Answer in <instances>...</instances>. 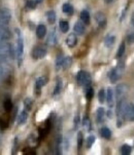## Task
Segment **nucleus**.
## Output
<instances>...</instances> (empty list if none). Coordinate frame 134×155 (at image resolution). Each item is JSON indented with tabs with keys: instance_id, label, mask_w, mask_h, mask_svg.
Returning <instances> with one entry per match:
<instances>
[{
	"instance_id": "obj_1",
	"label": "nucleus",
	"mask_w": 134,
	"mask_h": 155,
	"mask_svg": "<svg viewBox=\"0 0 134 155\" xmlns=\"http://www.w3.org/2000/svg\"><path fill=\"white\" fill-rule=\"evenodd\" d=\"M16 33H17V45H16V51H17V59L18 64L21 66L22 60H23V54H24V39H23L22 33L19 29H16Z\"/></svg>"
},
{
	"instance_id": "obj_2",
	"label": "nucleus",
	"mask_w": 134,
	"mask_h": 155,
	"mask_svg": "<svg viewBox=\"0 0 134 155\" xmlns=\"http://www.w3.org/2000/svg\"><path fill=\"white\" fill-rule=\"evenodd\" d=\"M76 81H78V85L88 87V86H90L92 79H91V76L88 72L79 71L78 74H76Z\"/></svg>"
},
{
	"instance_id": "obj_3",
	"label": "nucleus",
	"mask_w": 134,
	"mask_h": 155,
	"mask_svg": "<svg viewBox=\"0 0 134 155\" xmlns=\"http://www.w3.org/2000/svg\"><path fill=\"white\" fill-rule=\"evenodd\" d=\"M124 72V63L119 64L117 67H115L113 69H112V71L110 73V79L113 83L117 82L120 78H121L122 74Z\"/></svg>"
},
{
	"instance_id": "obj_4",
	"label": "nucleus",
	"mask_w": 134,
	"mask_h": 155,
	"mask_svg": "<svg viewBox=\"0 0 134 155\" xmlns=\"http://www.w3.org/2000/svg\"><path fill=\"white\" fill-rule=\"evenodd\" d=\"M11 20V12L8 8H1L0 10V25L7 26Z\"/></svg>"
},
{
	"instance_id": "obj_5",
	"label": "nucleus",
	"mask_w": 134,
	"mask_h": 155,
	"mask_svg": "<svg viewBox=\"0 0 134 155\" xmlns=\"http://www.w3.org/2000/svg\"><path fill=\"white\" fill-rule=\"evenodd\" d=\"M47 49L44 47L40 46H35L32 51V58L34 60H40V59H44L45 56H47Z\"/></svg>"
},
{
	"instance_id": "obj_6",
	"label": "nucleus",
	"mask_w": 134,
	"mask_h": 155,
	"mask_svg": "<svg viewBox=\"0 0 134 155\" xmlns=\"http://www.w3.org/2000/svg\"><path fill=\"white\" fill-rule=\"evenodd\" d=\"M47 83V77H45V76L38 77V78L36 79V81H35V88H34V90H35V95H39L40 92H41V88L44 87V86Z\"/></svg>"
},
{
	"instance_id": "obj_7",
	"label": "nucleus",
	"mask_w": 134,
	"mask_h": 155,
	"mask_svg": "<svg viewBox=\"0 0 134 155\" xmlns=\"http://www.w3.org/2000/svg\"><path fill=\"white\" fill-rule=\"evenodd\" d=\"M127 90H128V87H127L126 84H119L117 86V92H115V98L117 100H121L124 99L125 95L127 93Z\"/></svg>"
},
{
	"instance_id": "obj_8",
	"label": "nucleus",
	"mask_w": 134,
	"mask_h": 155,
	"mask_svg": "<svg viewBox=\"0 0 134 155\" xmlns=\"http://www.w3.org/2000/svg\"><path fill=\"white\" fill-rule=\"evenodd\" d=\"M95 20H96L97 24H98V26L100 27V28H105L106 27V17L104 13L100 12V11H98V12L95 13Z\"/></svg>"
},
{
	"instance_id": "obj_9",
	"label": "nucleus",
	"mask_w": 134,
	"mask_h": 155,
	"mask_svg": "<svg viewBox=\"0 0 134 155\" xmlns=\"http://www.w3.org/2000/svg\"><path fill=\"white\" fill-rule=\"evenodd\" d=\"M125 118H127L130 121H134V105L127 104L126 112H125Z\"/></svg>"
},
{
	"instance_id": "obj_10",
	"label": "nucleus",
	"mask_w": 134,
	"mask_h": 155,
	"mask_svg": "<svg viewBox=\"0 0 134 155\" xmlns=\"http://www.w3.org/2000/svg\"><path fill=\"white\" fill-rule=\"evenodd\" d=\"M106 101H107L108 107L112 108L115 103V92L113 90L112 87L107 88V92H106Z\"/></svg>"
},
{
	"instance_id": "obj_11",
	"label": "nucleus",
	"mask_w": 134,
	"mask_h": 155,
	"mask_svg": "<svg viewBox=\"0 0 134 155\" xmlns=\"http://www.w3.org/2000/svg\"><path fill=\"white\" fill-rule=\"evenodd\" d=\"M58 42V37H57V33H56V29H53L49 34V37H47V44L51 45V46H54V45L57 44Z\"/></svg>"
},
{
	"instance_id": "obj_12",
	"label": "nucleus",
	"mask_w": 134,
	"mask_h": 155,
	"mask_svg": "<svg viewBox=\"0 0 134 155\" xmlns=\"http://www.w3.org/2000/svg\"><path fill=\"white\" fill-rule=\"evenodd\" d=\"M76 43H78V38H76V34H69V35L67 36L66 38V44L68 47H70V48H72V47H74L76 45Z\"/></svg>"
},
{
	"instance_id": "obj_13",
	"label": "nucleus",
	"mask_w": 134,
	"mask_h": 155,
	"mask_svg": "<svg viewBox=\"0 0 134 155\" xmlns=\"http://www.w3.org/2000/svg\"><path fill=\"white\" fill-rule=\"evenodd\" d=\"M74 31L76 33H78V35H84L86 31V26L85 23H83L81 21H78L74 25Z\"/></svg>"
},
{
	"instance_id": "obj_14",
	"label": "nucleus",
	"mask_w": 134,
	"mask_h": 155,
	"mask_svg": "<svg viewBox=\"0 0 134 155\" xmlns=\"http://www.w3.org/2000/svg\"><path fill=\"white\" fill-rule=\"evenodd\" d=\"M115 42V36L113 35V34H108V35H106L105 38H104V44H105V46L108 47V48L113 47Z\"/></svg>"
},
{
	"instance_id": "obj_15",
	"label": "nucleus",
	"mask_w": 134,
	"mask_h": 155,
	"mask_svg": "<svg viewBox=\"0 0 134 155\" xmlns=\"http://www.w3.org/2000/svg\"><path fill=\"white\" fill-rule=\"evenodd\" d=\"M47 35V28H45L44 25H38L37 28H36V36H37L39 39L44 38V36Z\"/></svg>"
},
{
	"instance_id": "obj_16",
	"label": "nucleus",
	"mask_w": 134,
	"mask_h": 155,
	"mask_svg": "<svg viewBox=\"0 0 134 155\" xmlns=\"http://www.w3.org/2000/svg\"><path fill=\"white\" fill-rule=\"evenodd\" d=\"M27 119H28V112H27V110H24L18 115L17 122L19 125H22L27 121Z\"/></svg>"
},
{
	"instance_id": "obj_17",
	"label": "nucleus",
	"mask_w": 134,
	"mask_h": 155,
	"mask_svg": "<svg viewBox=\"0 0 134 155\" xmlns=\"http://www.w3.org/2000/svg\"><path fill=\"white\" fill-rule=\"evenodd\" d=\"M104 116H105V110H104V108H100L97 109L96 111V120L98 123H101L102 121L104 120Z\"/></svg>"
},
{
	"instance_id": "obj_18",
	"label": "nucleus",
	"mask_w": 134,
	"mask_h": 155,
	"mask_svg": "<svg viewBox=\"0 0 134 155\" xmlns=\"http://www.w3.org/2000/svg\"><path fill=\"white\" fill-rule=\"evenodd\" d=\"M81 21L85 23V25L90 24V13L88 10H83L81 12Z\"/></svg>"
},
{
	"instance_id": "obj_19",
	"label": "nucleus",
	"mask_w": 134,
	"mask_h": 155,
	"mask_svg": "<svg viewBox=\"0 0 134 155\" xmlns=\"http://www.w3.org/2000/svg\"><path fill=\"white\" fill-rule=\"evenodd\" d=\"M100 133H101L102 138H104L105 140H110V139L112 138V131H110V129H108V127L106 126L102 127Z\"/></svg>"
},
{
	"instance_id": "obj_20",
	"label": "nucleus",
	"mask_w": 134,
	"mask_h": 155,
	"mask_svg": "<svg viewBox=\"0 0 134 155\" xmlns=\"http://www.w3.org/2000/svg\"><path fill=\"white\" fill-rule=\"evenodd\" d=\"M62 11L64 13H66L68 15H71L73 13V7H72L71 4L69 3H64L62 5Z\"/></svg>"
},
{
	"instance_id": "obj_21",
	"label": "nucleus",
	"mask_w": 134,
	"mask_h": 155,
	"mask_svg": "<svg viewBox=\"0 0 134 155\" xmlns=\"http://www.w3.org/2000/svg\"><path fill=\"white\" fill-rule=\"evenodd\" d=\"M47 19L50 24L53 25L56 22V12L54 10H49L47 12Z\"/></svg>"
},
{
	"instance_id": "obj_22",
	"label": "nucleus",
	"mask_w": 134,
	"mask_h": 155,
	"mask_svg": "<svg viewBox=\"0 0 134 155\" xmlns=\"http://www.w3.org/2000/svg\"><path fill=\"white\" fill-rule=\"evenodd\" d=\"M3 108L5 110V112H10L13 110V103H11L10 99H5L3 102Z\"/></svg>"
},
{
	"instance_id": "obj_23",
	"label": "nucleus",
	"mask_w": 134,
	"mask_h": 155,
	"mask_svg": "<svg viewBox=\"0 0 134 155\" xmlns=\"http://www.w3.org/2000/svg\"><path fill=\"white\" fill-rule=\"evenodd\" d=\"M62 80L61 79H58L57 80V83H56V86L55 88H54V93H53V95H58L59 93H61V90H62Z\"/></svg>"
},
{
	"instance_id": "obj_24",
	"label": "nucleus",
	"mask_w": 134,
	"mask_h": 155,
	"mask_svg": "<svg viewBox=\"0 0 134 155\" xmlns=\"http://www.w3.org/2000/svg\"><path fill=\"white\" fill-rule=\"evenodd\" d=\"M59 27H60V30L63 32V33H67L68 30H69V24L66 21H60L59 23Z\"/></svg>"
},
{
	"instance_id": "obj_25",
	"label": "nucleus",
	"mask_w": 134,
	"mask_h": 155,
	"mask_svg": "<svg viewBox=\"0 0 134 155\" xmlns=\"http://www.w3.org/2000/svg\"><path fill=\"white\" fill-rule=\"evenodd\" d=\"M72 64V58L71 57H65L63 59V65H62V69H67L71 66Z\"/></svg>"
},
{
	"instance_id": "obj_26",
	"label": "nucleus",
	"mask_w": 134,
	"mask_h": 155,
	"mask_svg": "<svg viewBox=\"0 0 134 155\" xmlns=\"http://www.w3.org/2000/svg\"><path fill=\"white\" fill-rule=\"evenodd\" d=\"M125 49H126V46H125V43L122 42L119 46V49H118V52H117V58L120 59L124 56V52H125Z\"/></svg>"
},
{
	"instance_id": "obj_27",
	"label": "nucleus",
	"mask_w": 134,
	"mask_h": 155,
	"mask_svg": "<svg viewBox=\"0 0 134 155\" xmlns=\"http://www.w3.org/2000/svg\"><path fill=\"white\" fill-rule=\"evenodd\" d=\"M131 150H132V148H131V146L125 144L121 147V153L124 154V155H128L131 153Z\"/></svg>"
},
{
	"instance_id": "obj_28",
	"label": "nucleus",
	"mask_w": 134,
	"mask_h": 155,
	"mask_svg": "<svg viewBox=\"0 0 134 155\" xmlns=\"http://www.w3.org/2000/svg\"><path fill=\"white\" fill-rule=\"evenodd\" d=\"M98 99H99V102L100 103H104L106 101V92L102 88V90H99L98 93Z\"/></svg>"
},
{
	"instance_id": "obj_29",
	"label": "nucleus",
	"mask_w": 134,
	"mask_h": 155,
	"mask_svg": "<svg viewBox=\"0 0 134 155\" xmlns=\"http://www.w3.org/2000/svg\"><path fill=\"white\" fill-rule=\"evenodd\" d=\"M93 95H94V90H93L91 86H88V87H86V98H87V100H92Z\"/></svg>"
},
{
	"instance_id": "obj_30",
	"label": "nucleus",
	"mask_w": 134,
	"mask_h": 155,
	"mask_svg": "<svg viewBox=\"0 0 134 155\" xmlns=\"http://www.w3.org/2000/svg\"><path fill=\"white\" fill-rule=\"evenodd\" d=\"M36 1L35 0H26V8L27 10H34L36 7Z\"/></svg>"
},
{
	"instance_id": "obj_31",
	"label": "nucleus",
	"mask_w": 134,
	"mask_h": 155,
	"mask_svg": "<svg viewBox=\"0 0 134 155\" xmlns=\"http://www.w3.org/2000/svg\"><path fill=\"white\" fill-rule=\"evenodd\" d=\"M63 59H64V57L63 56H58V58H57V60H56V70L62 69Z\"/></svg>"
},
{
	"instance_id": "obj_32",
	"label": "nucleus",
	"mask_w": 134,
	"mask_h": 155,
	"mask_svg": "<svg viewBox=\"0 0 134 155\" xmlns=\"http://www.w3.org/2000/svg\"><path fill=\"white\" fill-rule=\"evenodd\" d=\"M32 105H33L32 100L29 99V98H27V99L24 101V106H25V109H26L27 111H30L31 109H32Z\"/></svg>"
},
{
	"instance_id": "obj_33",
	"label": "nucleus",
	"mask_w": 134,
	"mask_h": 155,
	"mask_svg": "<svg viewBox=\"0 0 134 155\" xmlns=\"http://www.w3.org/2000/svg\"><path fill=\"white\" fill-rule=\"evenodd\" d=\"M94 142H95V137L94 136L91 134V136L88 137L87 141H86V146H87L88 149H90V148L92 147L93 144H94Z\"/></svg>"
},
{
	"instance_id": "obj_34",
	"label": "nucleus",
	"mask_w": 134,
	"mask_h": 155,
	"mask_svg": "<svg viewBox=\"0 0 134 155\" xmlns=\"http://www.w3.org/2000/svg\"><path fill=\"white\" fill-rule=\"evenodd\" d=\"M83 143H84V136H83V133L78 131V149L81 150V147H83Z\"/></svg>"
},
{
	"instance_id": "obj_35",
	"label": "nucleus",
	"mask_w": 134,
	"mask_h": 155,
	"mask_svg": "<svg viewBox=\"0 0 134 155\" xmlns=\"http://www.w3.org/2000/svg\"><path fill=\"white\" fill-rule=\"evenodd\" d=\"M83 126L85 127L87 131H91V121L88 117H85L83 120Z\"/></svg>"
},
{
	"instance_id": "obj_36",
	"label": "nucleus",
	"mask_w": 134,
	"mask_h": 155,
	"mask_svg": "<svg viewBox=\"0 0 134 155\" xmlns=\"http://www.w3.org/2000/svg\"><path fill=\"white\" fill-rule=\"evenodd\" d=\"M7 126H8V122L6 120L0 119V127H1V129H5Z\"/></svg>"
},
{
	"instance_id": "obj_37",
	"label": "nucleus",
	"mask_w": 134,
	"mask_h": 155,
	"mask_svg": "<svg viewBox=\"0 0 134 155\" xmlns=\"http://www.w3.org/2000/svg\"><path fill=\"white\" fill-rule=\"evenodd\" d=\"M127 39L130 43H134V32H130L127 36Z\"/></svg>"
},
{
	"instance_id": "obj_38",
	"label": "nucleus",
	"mask_w": 134,
	"mask_h": 155,
	"mask_svg": "<svg viewBox=\"0 0 134 155\" xmlns=\"http://www.w3.org/2000/svg\"><path fill=\"white\" fill-rule=\"evenodd\" d=\"M78 124H79V116H78V115L76 116V118H74V126L78 127Z\"/></svg>"
},
{
	"instance_id": "obj_39",
	"label": "nucleus",
	"mask_w": 134,
	"mask_h": 155,
	"mask_svg": "<svg viewBox=\"0 0 134 155\" xmlns=\"http://www.w3.org/2000/svg\"><path fill=\"white\" fill-rule=\"evenodd\" d=\"M16 117H17V108L13 109V117H11V121H13Z\"/></svg>"
},
{
	"instance_id": "obj_40",
	"label": "nucleus",
	"mask_w": 134,
	"mask_h": 155,
	"mask_svg": "<svg viewBox=\"0 0 134 155\" xmlns=\"http://www.w3.org/2000/svg\"><path fill=\"white\" fill-rule=\"evenodd\" d=\"M104 2H105V3H107V4H110V3H113V0H104Z\"/></svg>"
},
{
	"instance_id": "obj_41",
	"label": "nucleus",
	"mask_w": 134,
	"mask_h": 155,
	"mask_svg": "<svg viewBox=\"0 0 134 155\" xmlns=\"http://www.w3.org/2000/svg\"><path fill=\"white\" fill-rule=\"evenodd\" d=\"M131 23H132V25L134 26V12H133V15H132V18H131Z\"/></svg>"
},
{
	"instance_id": "obj_42",
	"label": "nucleus",
	"mask_w": 134,
	"mask_h": 155,
	"mask_svg": "<svg viewBox=\"0 0 134 155\" xmlns=\"http://www.w3.org/2000/svg\"><path fill=\"white\" fill-rule=\"evenodd\" d=\"M36 1V3L37 4H40V3H42V1H44V0H35Z\"/></svg>"
}]
</instances>
